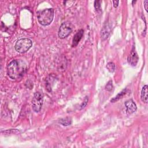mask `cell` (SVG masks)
<instances>
[{"instance_id":"obj_1","label":"cell","mask_w":148,"mask_h":148,"mask_svg":"<svg viewBox=\"0 0 148 148\" xmlns=\"http://www.w3.org/2000/svg\"><path fill=\"white\" fill-rule=\"evenodd\" d=\"M27 69V65L22 60L12 61L7 66V73L9 77L13 80H18L24 75Z\"/></svg>"},{"instance_id":"obj_15","label":"cell","mask_w":148,"mask_h":148,"mask_svg":"<svg viewBox=\"0 0 148 148\" xmlns=\"http://www.w3.org/2000/svg\"><path fill=\"white\" fill-rule=\"evenodd\" d=\"M101 1H95L94 2V7L97 12L101 10Z\"/></svg>"},{"instance_id":"obj_2","label":"cell","mask_w":148,"mask_h":148,"mask_svg":"<svg viewBox=\"0 0 148 148\" xmlns=\"http://www.w3.org/2000/svg\"><path fill=\"white\" fill-rule=\"evenodd\" d=\"M54 17V10L52 8L44 9L38 13V20L43 25H49Z\"/></svg>"},{"instance_id":"obj_7","label":"cell","mask_w":148,"mask_h":148,"mask_svg":"<svg viewBox=\"0 0 148 148\" xmlns=\"http://www.w3.org/2000/svg\"><path fill=\"white\" fill-rule=\"evenodd\" d=\"M128 62L132 66H135L138 61L139 58L138 54L133 47L129 56L128 57Z\"/></svg>"},{"instance_id":"obj_16","label":"cell","mask_w":148,"mask_h":148,"mask_svg":"<svg viewBox=\"0 0 148 148\" xmlns=\"http://www.w3.org/2000/svg\"><path fill=\"white\" fill-rule=\"evenodd\" d=\"M87 102H88V97L86 96L85 98H84V99L83 101V102L82 103V104L81 105V109H83L84 108L86 105H87Z\"/></svg>"},{"instance_id":"obj_9","label":"cell","mask_w":148,"mask_h":148,"mask_svg":"<svg viewBox=\"0 0 148 148\" xmlns=\"http://www.w3.org/2000/svg\"><path fill=\"white\" fill-rule=\"evenodd\" d=\"M110 30L111 25L109 23L105 24L101 30V38H102L103 40L106 39L108 37L109 35L110 34Z\"/></svg>"},{"instance_id":"obj_8","label":"cell","mask_w":148,"mask_h":148,"mask_svg":"<svg viewBox=\"0 0 148 148\" xmlns=\"http://www.w3.org/2000/svg\"><path fill=\"white\" fill-rule=\"evenodd\" d=\"M83 34H84L83 29H80L75 35V36L73 38V40H72V47H75L78 45V43L80 41V40L83 35Z\"/></svg>"},{"instance_id":"obj_18","label":"cell","mask_w":148,"mask_h":148,"mask_svg":"<svg viewBox=\"0 0 148 148\" xmlns=\"http://www.w3.org/2000/svg\"><path fill=\"white\" fill-rule=\"evenodd\" d=\"M113 6L114 8H117L119 5V1H113Z\"/></svg>"},{"instance_id":"obj_3","label":"cell","mask_w":148,"mask_h":148,"mask_svg":"<svg viewBox=\"0 0 148 148\" xmlns=\"http://www.w3.org/2000/svg\"><path fill=\"white\" fill-rule=\"evenodd\" d=\"M32 41L28 38L19 39L16 43L14 48L15 50L20 53H23L27 51L32 46Z\"/></svg>"},{"instance_id":"obj_4","label":"cell","mask_w":148,"mask_h":148,"mask_svg":"<svg viewBox=\"0 0 148 148\" xmlns=\"http://www.w3.org/2000/svg\"><path fill=\"white\" fill-rule=\"evenodd\" d=\"M32 109L35 112H38L40 110L43 104V95L40 92H36L34 94L32 101Z\"/></svg>"},{"instance_id":"obj_10","label":"cell","mask_w":148,"mask_h":148,"mask_svg":"<svg viewBox=\"0 0 148 148\" xmlns=\"http://www.w3.org/2000/svg\"><path fill=\"white\" fill-rule=\"evenodd\" d=\"M147 86L145 85L143 86L142 88V91H141V94H140V98L141 100L145 102V103H147V94H148V90H147Z\"/></svg>"},{"instance_id":"obj_5","label":"cell","mask_w":148,"mask_h":148,"mask_svg":"<svg viewBox=\"0 0 148 148\" xmlns=\"http://www.w3.org/2000/svg\"><path fill=\"white\" fill-rule=\"evenodd\" d=\"M72 31V27L69 22H64L61 24L58 31V37L64 39L67 37Z\"/></svg>"},{"instance_id":"obj_6","label":"cell","mask_w":148,"mask_h":148,"mask_svg":"<svg viewBox=\"0 0 148 148\" xmlns=\"http://www.w3.org/2000/svg\"><path fill=\"white\" fill-rule=\"evenodd\" d=\"M125 106L126 108V112L128 115L133 113L136 110V105L132 99L127 100L125 102Z\"/></svg>"},{"instance_id":"obj_17","label":"cell","mask_w":148,"mask_h":148,"mask_svg":"<svg viewBox=\"0 0 148 148\" xmlns=\"http://www.w3.org/2000/svg\"><path fill=\"white\" fill-rule=\"evenodd\" d=\"M147 5H148V1L146 0L144 1V6H145V9L146 10V12L148 11V8H147Z\"/></svg>"},{"instance_id":"obj_13","label":"cell","mask_w":148,"mask_h":148,"mask_svg":"<svg viewBox=\"0 0 148 148\" xmlns=\"http://www.w3.org/2000/svg\"><path fill=\"white\" fill-rule=\"evenodd\" d=\"M106 68L110 72H113L116 68V65L113 62H109L106 65Z\"/></svg>"},{"instance_id":"obj_12","label":"cell","mask_w":148,"mask_h":148,"mask_svg":"<svg viewBox=\"0 0 148 148\" xmlns=\"http://www.w3.org/2000/svg\"><path fill=\"white\" fill-rule=\"evenodd\" d=\"M126 93V89H124L121 92H120L119 94H118L117 95L116 97H115L114 98H113L112 100H111V102H116L117 101L119 100L120 99H121Z\"/></svg>"},{"instance_id":"obj_11","label":"cell","mask_w":148,"mask_h":148,"mask_svg":"<svg viewBox=\"0 0 148 148\" xmlns=\"http://www.w3.org/2000/svg\"><path fill=\"white\" fill-rule=\"evenodd\" d=\"M59 123L64 126H68L72 124V119L70 117H65L60 120Z\"/></svg>"},{"instance_id":"obj_14","label":"cell","mask_w":148,"mask_h":148,"mask_svg":"<svg viewBox=\"0 0 148 148\" xmlns=\"http://www.w3.org/2000/svg\"><path fill=\"white\" fill-rule=\"evenodd\" d=\"M105 89L107 91H110L112 90V89H113V84H112V80H110L108 82V83L105 86Z\"/></svg>"}]
</instances>
